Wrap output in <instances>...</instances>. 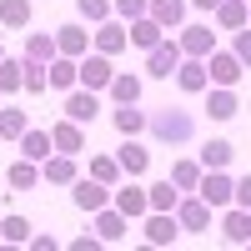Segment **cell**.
Segmentation results:
<instances>
[{
    "mask_svg": "<svg viewBox=\"0 0 251 251\" xmlns=\"http://www.w3.org/2000/svg\"><path fill=\"white\" fill-rule=\"evenodd\" d=\"M146 131H151V141H161V146H186V141L196 136V116L166 106V111H151V116H146Z\"/></svg>",
    "mask_w": 251,
    "mask_h": 251,
    "instance_id": "cell-1",
    "label": "cell"
},
{
    "mask_svg": "<svg viewBox=\"0 0 251 251\" xmlns=\"http://www.w3.org/2000/svg\"><path fill=\"white\" fill-rule=\"evenodd\" d=\"M111 191H116V186H106V181H96V176H75L71 181V201L80 206V211H100V206H111Z\"/></svg>",
    "mask_w": 251,
    "mask_h": 251,
    "instance_id": "cell-2",
    "label": "cell"
},
{
    "mask_svg": "<svg viewBox=\"0 0 251 251\" xmlns=\"http://www.w3.org/2000/svg\"><path fill=\"white\" fill-rule=\"evenodd\" d=\"M196 196L211 206V211H226V206H231V196H236V181L226 176V171H206L201 186H196Z\"/></svg>",
    "mask_w": 251,
    "mask_h": 251,
    "instance_id": "cell-3",
    "label": "cell"
},
{
    "mask_svg": "<svg viewBox=\"0 0 251 251\" xmlns=\"http://www.w3.org/2000/svg\"><path fill=\"white\" fill-rule=\"evenodd\" d=\"M181 40L171 35V40H161V46H151V50H146V71H151L156 80H171L176 75V66H181Z\"/></svg>",
    "mask_w": 251,
    "mask_h": 251,
    "instance_id": "cell-4",
    "label": "cell"
},
{
    "mask_svg": "<svg viewBox=\"0 0 251 251\" xmlns=\"http://www.w3.org/2000/svg\"><path fill=\"white\" fill-rule=\"evenodd\" d=\"M111 80H116L111 55H100V50H86V55H80V86H86V91H106Z\"/></svg>",
    "mask_w": 251,
    "mask_h": 251,
    "instance_id": "cell-5",
    "label": "cell"
},
{
    "mask_svg": "<svg viewBox=\"0 0 251 251\" xmlns=\"http://www.w3.org/2000/svg\"><path fill=\"white\" fill-rule=\"evenodd\" d=\"M111 206H121V211L136 221V216H146V211H151V191H146V186H136V176H126L116 191H111Z\"/></svg>",
    "mask_w": 251,
    "mask_h": 251,
    "instance_id": "cell-6",
    "label": "cell"
},
{
    "mask_svg": "<svg viewBox=\"0 0 251 251\" xmlns=\"http://www.w3.org/2000/svg\"><path fill=\"white\" fill-rule=\"evenodd\" d=\"M176 221H181V231H206V226H211V206H206L196 191H186L176 201Z\"/></svg>",
    "mask_w": 251,
    "mask_h": 251,
    "instance_id": "cell-7",
    "label": "cell"
},
{
    "mask_svg": "<svg viewBox=\"0 0 251 251\" xmlns=\"http://www.w3.org/2000/svg\"><path fill=\"white\" fill-rule=\"evenodd\" d=\"M176 86H181L186 96H201L206 86H211V71H206L201 55H181V66H176Z\"/></svg>",
    "mask_w": 251,
    "mask_h": 251,
    "instance_id": "cell-8",
    "label": "cell"
},
{
    "mask_svg": "<svg viewBox=\"0 0 251 251\" xmlns=\"http://www.w3.org/2000/svg\"><path fill=\"white\" fill-rule=\"evenodd\" d=\"M206 71H211V86H236V80L246 75L236 50H211V55H206Z\"/></svg>",
    "mask_w": 251,
    "mask_h": 251,
    "instance_id": "cell-9",
    "label": "cell"
},
{
    "mask_svg": "<svg viewBox=\"0 0 251 251\" xmlns=\"http://www.w3.org/2000/svg\"><path fill=\"white\" fill-rule=\"evenodd\" d=\"M50 141H55V151L80 156V151H86V126H80V121H71V116H60V121L50 126Z\"/></svg>",
    "mask_w": 251,
    "mask_h": 251,
    "instance_id": "cell-10",
    "label": "cell"
},
{
    "mask_svg": "<svg viewBox=\"0 0 251 251\" xmlns=\"http://www.w3.org/2000/svg\"><path fill=\"white\" fill-rule=\"evenodd\" d=\"M91 46H96L100 55H121L126 46H131V30H126L121 20H100V25H96V35H91Z\"/></svg>",
    "mask_w": 251,
    "mask_h": 251,
    "instance_id": "cell-11",
    "label": "cell"
},
{
    "mask_svg": "<svg viewBox=\"0 0 251 251\" xmlns=\"http://www.w3.org/2000/svg\"><path fill=\"white\" fill-rule=\"evenodd\" d=\"M176 236H181L176 211H146V241H151V246H171Z\"/></svg>",
    "mask_w": 251,
    "mask_h": 251,
    "instance_id": "cell-12",
    "label": "cell"
},
{
    "mask_svg": "<svg viewBox=\"0 0 251 251\" xmlns=\"http://www.w3.org/2000/svg\"><path fill=\"white\" fill-rule=\"evenodd\" d=\"M236 111H241L236 86H206V116H211V121H231Z\"/></svg>",
    "mask_w": 251,
    "mask_h": 251,
    "instance_id": "cell-13",
    "label": "cell"
},
{
    "mask_svg": "<svg viewBox=\"0 0 251 251\" xmlns=\"http://www.w3.org/2000/svg\"><path fill=\"white\" fill-rule=\"evenodd\" d=\"M75 176H80V166H75V156H66V151H55V156L40 161V181H50V186H71Z\"/></svg>",
    "mask_w": 251,
    "mask_h": 251,
    "instance_id": "cell-14",
    "label": "cell"
},
{
    "mask_svg": "<svg viewBox=\"0 0 251 251\" xmlns=\"http://www.w3.org/2000/svg\"><path fill=\"white\" fill-rule=\"evenodd\" d=\"M126 226H131V216H126L121 206H100V211H96V236L106 241V246H116L126 236Z\"/></svg>",
    "mask_w": 251,
    "mask_h": 251,
    "instance_id": "cell-15",
    "label": "cell"
},
{
    "mask_svg": "<svg viewBox=\"0 0 251 251\" xmlns=\"http://www.w3.org/2000/svg\"><path fill=\"white\" fill-rule=\"evenodd\" d=\"M221 236L231 241V246H251V211H246V206H226V216H221Z\"/></svg>",
    "mask_w": 251,
    "mask_h": 251,
    "instance_id": "cell-16",
    "label": "cell"
},
{
    "mask_svg": "<svg viewBox=\"0 0 251 251\" xmlns=\"http://www.w3.org/2000/svg\"><path fill=\"white\" fill-rule=\"evenodd\" d=\"M66 116H71V121H80V126H91V121L100 116V96H96V91H86V86H75V91L66 96Z\"/></svg>",
    "mask_w": 251,
    "mask_h": 251,
    "instance_id": "cell-17",
    "label": "cell"
},
{
    "mask_svg": "<svg viewBox=\"0 0 251 251\" xmlns=\"http://www.w3.org/2000/svg\"><path fill=\"white\" fill-rule=\"evenodd\" d=\"M176 40H181V50H186V55H201V60L216 50V30H211V25H181Z\"/></svg>",
    "mask_w": 251,
    "mask_h": 251,
    "instance_id": "cell-18",
    "label": "cell"
},
{
    "mask_svg": "<svg viewBox=\"0 0 251 251\" xmlns=\"http://www.w3.org/2000/svg\"><path fill=\"white\" fill-rule=\"evenodd\" d=\"M126 30H131V46H141V50H151V46H161V40H166V25H161L151 10H146L141 20H131Z\"/></svg>",
    "mask_w": 251,
    "mask_h": 251,
    "instance_id": "cell-19",
    "label": "cell"
},
{
    "mask_svg": "<svg viewBox=\"0 0 251 251\" xmlns=\"http://www.w3.org/2000/svg\"><path fill=\"white\" fill-rule=\"evenodd\" d=\"M116 161H121V171H126V176H146V166H151V151H146L136 136H126V141H121V151H116Z\"/></svg>",
    "mask_w": 251,
    "mask_h": 251,
    "instance_id": "cell-20",
    "label": "cell"
},
{
    "mask_svg": "<svg viewBox=\"0 0 251 251\" xmlns=\"http://www.w3.org/2000/svg\"><path fill=\"white\" fill-rule=\"evenodd\" d=\"M80 86V60L75 55H55L50 60V91H75Z\"/></svg>",
    "mask_w": 251,
    "mask_h": 251,
    "instance_id": "cell-21",
    "label": "cell"
},
{
    "mask_svg": "<svg viewBox=\"0 0 251 251\" xmlns=\"http://www.w3.org/2000/svg\"><path fill=\"white\" fill-rule=\"evenodd\" d=\"M55 50L80 60V55L91 50V30H80V25H55Z\"/></svg>",
    "mask_w": 251,
    "mask_h": 251,
    "instance_id": "cell-22",
    "label": "cell"
},
{
    "mask_svg": "<svg viewBox=\"0 0 251 251\" xmlns=\"http://www.w3.org/2000/svg\"><path fill=\"white\" fill-rule=\"evenodd\" d=\"M25 91V55H5L0 60V96Z\"/></svg>",
    "mask_w": 251,
    "mask_h": 251,
    "instance_id": "cell-23",
    "label": "cell"
},
{
    "mask_svg": "<svg viewBox=\"0 0 251 251\" xmlns=\"http://www.w3.org/2000/svg\"><path fill=\"white\" fill-rule=\"evenodd\" d=\"M246 20H251V0H221L216 5V25L221 30H241Z\"/></svg>",
    "mask_w": 251,
    "mask_h": 251,
    "instance_id": "cell-24",
    "label": "cell"
},
{
    "mask_svg": "<svg viewBox=\"0 0 251 251\" xmlns=\"http://www.w3.org/2000/svg\"><path fill=\"white\" fill-rule=\"evenodd\" d=\"M186 5H191V0H151V15L166 30H181L186 25Z\"/></svg>",
    "mask_w": 251,
    "mask_h": 251,
    "instance_id": "cell-25",
    "label": "cell"
},
{
    "mask_svg": "<svg viewBox=\"0 0 251 251\" xmlns=\"http://www.w3.org/2000/svg\"><path fill=\"white\" fill-rule=\"evenodd\" d=\"M111 100L116 106H131V100H141V75H131V71H116V80H111Z\"/></svg>",
    "mask_w": 251,
    "mask_h": 251,
    "instance_id": "cell-26",
    "label": "cell"
},
{
    "mask_svg": "<svg viewBox=\"0 0 251 251\" xmlns=\"http://www.w3.org/2000/svg\"><path fill=\"white\" fill-rule=\"evenodd\" d=\"M5 181L15 186V191H30V186L40 181V161H30V156H20V161H10V171H5Z\"/></svg>",
    "mask_w": 251,
    "mask_h": 251,
    "instance_id": "cell-27",
    "label": "cell"
},
{
    "mask_svg": "<svg viewBox=\"0 0 251 251\" xmlns=\"http://www.w3.org/2000/svg\"><path fill=\"white\" fill-rule=\"evenodd\" d=\"M111 121H116L121 136H141V131H146V111H141V100H131V106H116Z\"/></svg>",
    "mask_w": 251,
    "mask_h": 251,
    "instance_id": "cell-28",
    "label": "cell"
},
{
    "mask_svg": "<svg viewBox=\"0 0 251 251\" xmlns=\"http://www.w3.org/2000/svg\"><path fill=\"white\" fill-rule=\"evenodd\" d=\"M231 156H236L231 141H206V146H201V166H206V171H226Z\"/></svg>",
    "mask_w": 251,
    "mask_h": 251,
    "instance_id": "cell-29",
    "label": "cell"
},
{
    "mask_svg": "<svg viewBox=\"0 0 251 251\" xmlns=\"http://www.w3.org/2000/svg\"><path fill=\"white\" fill-rule=\"evenodd\" d=\"M146 191H151V211H176V201L186 196L171 176H166V181H156V186H146Z\"/></svg>",
    "mask_w": 251,
    "mask_h": 251,
    "instance_id": "cell-30",
    "label": "cell"
},
{
    "mask_svg": "<svg viewBox=\"0 0 251 251\" xmlns=\"http://www.w3.org/2000/svg\"><path fill=\"white\" fill-rule=\"evenodd\" d=\"M25 131H30L25 111H15V106H0V141H20Z\"/></svg>",
    "mask_w": 251,
    "mask_h": 251,
    "instance_id": "cell-31",
    "label": "cell"
},
{
    "mask_svg": "<svg viewBox=\"0 0 251 251\" xmlns=\"http://www.w3.org/2000/svg\"><path fill=\"white\" fill-rule=\"evenodd\" d=\"M50 151H55L50 131H25V136H20V156H30V161H46Z\"/></svg>",
    "mask_w": 251,
    "mask_h": 251,
    "instance_id": "cell-32",
    "label": "cell"
},
{
    "mask_svg": "<svg viewBox=\"0 0 251 251\" xmlns=\"http://www.w3.org/2000/svg\"><path fill=\"white\" fill-rule=\"evenodd\" d=\"M201 176H206V166H201V161H171V181L181 186V191H196Z\"/></svg>",
    "mask_w": 251,
    "mask_h": 251,
    "instance_id": "cell-33",
    "label": "cell"
},
{
    "mask_svg": "<svg viewBox=\"0 0 251 251\" xmlns=\"http://www.w3.org/2000/svg\"><path fill=\"white\" fill-rule=\"evenodd\" d=\"M0 25L25 30L30 25V0H0Z\"/></svg>",
    "mask_w": 251,
    "mask_h": 251,
    "instance_id": "cell-34",
    "label": "cell"
},
{
    "mask_svg": "<svg viewBox=\"0 0 251 251\" xmlns=\"http://www.w3.org/2000/svg\"><path fill=\"white\" fill-rule=\"evenodd\" d=\"M60 50H55V35H46V30H30L25 35V60H55Z\"/></svg>",
    "mask_w": 251,
    "mask_h": 251,
    "instance_id": "cell-35",
    "label": "cell"
},
{
    "mask_svg": "<svg viewBox=\"0 0 251 251\" xmlns=\"http://www.w3.org/2000/svg\"><path fill=\"white\" fill-rule=\"evenodd\" d=\"M91 176L106 181V186H121V181H126V171H121L116 156H91Z\"/></svg>",
    "mask_w": 251,
    "mask_h": 251,
    "instance_id": "cell-36",
    "label": "cell"
},
{
    "mask_svg": "<svg viewBox=\"0 0 251 251\" xmlns=\"http://www.w3.org/2000/svg\"><path fill=\"white\" fill-rule=\"evenodd\" d=\"M25 91L30 96L50 91V60H25Z\"/></svg>",
    "mask_w": 251,
    "mask_h": 251,
    "instance_id": "cell-37",
    "label": "cell"
},
{
    "mask_svg": "<svg viewBox=\"0 0 251 251\" xmlns=\"http://www.w3.org/2000/svg\"><path fill=\"white\" fill-rule=\"evenodd\" d=\"M0 241H5V246H25L30 241V221L25 216H5V221H0Z\"/></svg>",
    "mask_w": 251,
    "mask_h": 251,
    "instance_id": "cell-38",
    "label": "cell"
},
{
    "mask_svg": "<svg viewBox=\"0 0 251 251\" xmlns=\"http://www.w3.org/2000/svg\"><path fill=\"white\" fill-rule=\"evenodd\" d=\"M75 10L86 15L91 25H100V20H111V10H116V5H111V0H75Z\"/></svg>",
    "mask_w": 251,
    "mask_h": 251,
    "instance_id": "cell-39",
    "label": "cell"
},
{
    "mask_svg": "<svg viewBox=\"0 0 251 251\" xmlns=\"http://www.w3.org/2000/svg\"><path fill=\"white\" fill-rule=\"evenodd\" d=\"M111 5H116L121 20H141L146 10H151V0H111Z\"/></svg>",
    "mask_w": 251,
    "mask_h": 251,
    "instance_id": "cell-40",
    "label": "cell"
},
{
    "mask_svg": "<svg viewBox=\"0 0 251 251\" xmlns=\"http://www.w3.org/2000/svg\"><path fill=\"white\" fill-rule=\"evenodd\" d=\"M231 50H236V60H241V66L251 71V30H246V25L236 30V40H231Z\"/></svg>",
    "mask_w": 251,
    "mask_h": 251,
    "instance_id": "cell-41",
    "label": "cell"
},
{
    "mask_svg": "<svg viewBox=\"0 0 251 251\" xmlns=\"http://www.w3.org/2000/svg\"><path fill=\"white\" fill-rule=\"evenodd\" d=\"M231 206H246V211H251V176H241V181H236V196H231Z\"/></svg>",
    "mask_w": 251,
    "mask_h": 251,
    "instance_id": "cell-42",
    "label": "cell"
},
{
    "mask_svg": "<svg viewBox=\"0 0 251 251\" xmlns=\"http://www.w3.org/2000/svg\"><path fill=\"white\" fill-rule=\"evenodd\" d=\"M100 246H106L100 236H75V241H71V251H100Z\"/></svg>",
    "mask_w": 251,
    "mask_h": 251,
    "instance_id": "cell-43",
    "label": "cell"
},
{
    "mask_svg": "<svg viewBox=\"0 0 251 251\" xmlns=\"http://www.w3.org/2000/svg\"><path fill=\"white\" fill-rule=\"evenodd\" d=\"M25 246H30V251H55V246H60V241H55V236H30V241H25Z\"/></svg>",
    "mask_w": 251,
    "mask_h": 251,
    "instance_id": "cell-44",
    "label": "cell"
},
{
    "mask_svg": "<svg viewBox=\"0 0 251 251\" xmlns=\"http://www.w3.org/2000/svg\"><path fill=\"white\" fill-rule=\"evenodd\" d=\"M191 5H196V10H211V15H216V5H221V0H191Z\"/></svg>",
    "mask_w": 251,
    "mask_h": 251,
    "instance_id": "cell-45",
    "label": "cell"
},
{
    "mask_svg": "<svg viewBox=\"0 0 251 251\" xmlns=\"http://www.w3.org/2000/svg\"><path fill=\"white\" fill-rule=\"evenodd\" d=\"M0 60H5V50H0Z\"/></svg>",
    "mask_w": 251,
    "mask_h": 251,
    "instance_id": "cell-46",
    "label": "cell"
},
{
    "mask_svg": "<svg viewBox=\"0 0 251 251\" xmlns=\"http://www.w3.org/2000/svg\"><path fill=\"white\" fill-rule=\"evenodd\" d=\"M0 246H5V241H0Z\"/></svg>",
    "mask_w": 251,
    "mask_h": 251,
    "instance_id": "cell-47",
    "label": "cell"
}]
</instances>
